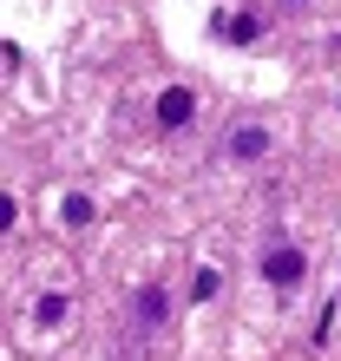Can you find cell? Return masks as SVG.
Listing matches in <instances>:
<instances>
[{
    "label": "cell",
    "mask_w": 341,
    "mask_h": 361,
    "mask_svg": "<svg viewBox=\"0 0 341 361\" xmlns=\"http://www.w3.org/2000/svg\"><path fill=\"white\" fill-rule=\"evenodd\" d=\"M184 118H190V92H184V86H170V92L158 99V125H184Z\"/></svg>",
    "instance_id": "cell-2"
},
{
    "label": "cell",
    "mask_w": 341,
    "mask_h": 361,
    "mask_svg": "<svg viewBox=\"0 0 341 361\" xmlns=\"http://www.w3.org/2000/svg\"><path fill=\"white\" fill-rule=\"evenodd\" d=\"M164 322V289H138V329H158Z\"/></svg>",
    "instance_id": "cell-3"
},
{
    "label": "cell",
    "mask_w": 341,
    "mask_h": 361,
    "mask_svg": "<svg viewBox=\"0 0 341 361\" xmlns=\"http://www.w3.org/2000/svg\"><path fill=\"white\" fill-rule=\"evenodd\" d=\"M263 152H269L263 125H237V132H230V158H263Z\"/></svg>",
    "instance_id": "cell-1"
},
{
    "label": "cell",
    "mask_w": 341,
    "mask_h": 361,
    "mask_svg": "<svg viewBox=\"0 0 341 361\" xmlns=\"http://www.w3.org/2000/svg\"><path fill=\"white\" fill-rule=\"evenodd\" d=\"M269 276L275 283H295V276H302V257H295V250H269Z\"/></svg>",
    "instance_id": "cell-4"
},
{
    "label": "cell",
    "mask_w": 341,
    "mask_h": 361,
    "mask_svg": "<svg viewBox=\"0 0 341 361\" xmlns=\"http://www.w3.org/2000/svg\"><path fill=\"white\" fill-rule=\"evenodd\" d=\"M39 322H53V329L66 322V295H39Z\"/></svg>",
    "instance_id": "cell-5"
}]
</instances>
